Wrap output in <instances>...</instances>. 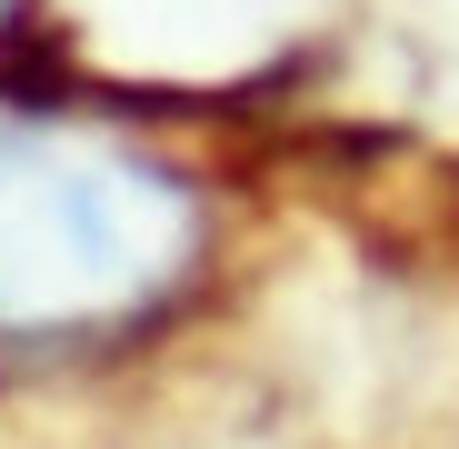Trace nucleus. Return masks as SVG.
I'll use <instances>...</instances> for the list:
<instances>
[{"instance_id": "f257e3e1", "label": "nucleus", "mask_w": 459, "mask_h": 449, "mask_svg": "<svg viewBox=\"0 0 459 449\" xmlns=\"http://www.w3.org/2000/svg\"><path fill=\"white\" fill-rule=\"evenodd\" d=\"M200 190L140 140L0 120V340H91L190 280Z\"/></svg>"}]
</instances>
